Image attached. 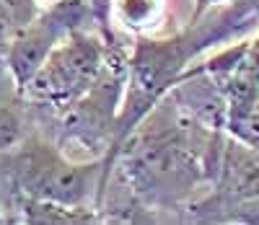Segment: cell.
<instances>
[{
    "label": "cell",
    "instance_id": "12",
    "mask_svg": "<svg viewBox=\"0 0 259 225\" xmlns=\"http://www.w3.org/2000/svg\"><path fill=\"white\" fill-rule=\"evenodd\" d=\"M0 222H13V220H11V212H8V207L3 205V199H0Z\"/></svg>",
    "mask_w": 259,
    "mask_h": 225
},
{
    "label": "cell",
    "instance_id": "7",
    "mask_svg": "<svg viewBox=\"0 0 259 225\" xmlns=\"http://www.w3.org/2000/svg\"><path fill=\"white\" fill-rule=\"evenodd\" d=\"M36 127L34 109L24 91L13 83L8 70L0 65V153L16 148Z\"/></svg>",
    "mask_w": 259,
    "mask_h": 225
},
{
    "label": "cell",
    "instance_id": "11",
    "mask_svg": "<svg viewBox=\"0 0 259 225\" xmlns=\"http://www.w3.org/2000/svg\"><path fill=\"white\" fill-rule=\"evenodd\" d=\"M16 34H18L16 21H13V16L8 13V8L3 6V0H0V65H3L6 50H8V44H11V39H13Z\"/></svg>",
    "mask_w": 259,
    "mask_h": 225
},
{
    "label": "cell",
    "instance_id": "8",
    "mask_svg": "<svg viewBox=\"0 0 259 225\" xmlns=\"http://www.w3.org/2000/svg\"><path fill=\"white\" fill-rule=\"evenodd\" d=\"M168 18V0H112L109 21L119 36H153L163 34Z\"/></svg>",
    "mask_w": 259,
    "mask_h": 225
},
{
    "label": "cell",
    "instance_id": "4",
    "mask_svg": "<svg viewBox=\"0 0 259 225\" xmlns=\"http://www.w3.org/2000/svg\"><path fill=\"white\" fill-rule=\"evenodd\" d=\"M127 36L117 41L96 83L62 114L47 122V134L65 155L75 161H104L114 148L119 106L127 83Z\"/></svg>",
    "mask_w": 259,
    "mask_h": 225
},
{
    "label": "cell",
    "instance_id": "5",
    "mask_svg": "<svg viewBox=\"0 0 259 225\" xmlns=\"http://www.w3.org/2000/svg\"><path fill=\"white\" fill-rule=\"evenodd\" d=\"M114 44L106 41L101 31L91 24V26H80L70 31L41 60L34 75L21 88L26 101L34 109L36 127L47 124L50 119L62 114L73 101H78L89 91L96 83V78L101 75Z\"/></svg>",
    "mask_w": 259,
    "mask_h": 225
},
{
    "label": "cell",
    "instance_id": "3",
    "mask_svg": "<svg viewBox=\"0 0 259 225\" xmlns=\"http://www.w3.org/2000/svg\"><path fill=\"white\" fill-rule=\"evenodd\" d=\"M101 168V158L75 161L65 155L41 127H34L16 148L0 153V199L6 207L24 197L62 207L96 210Z\"/></svg>",
    "mask_w": 259,
    "mask_h": 225
},
{
    "label": "cell",
    "instance_id": "9",
    "mask_svg": "<svg viewBox=\"0 0 259 225\" xmlns=\"http://www.w3.org/2000/svg\"><path fill=\"white\" fill-rule=\"evenodd\" d=\"M226 132L231 134V138H236V140H241V143H246V145L259 150V101L249 109V114L241 122H236Z\"/></svg>",
    "mask_w": 259,
    "mask_h": 225
},
{
    "label": "cell",
    "instance_id": "1",
    "mask_svg": "<svg viewBox=\"0 0 259 225\" xmlns=\"http://www.w3.org/2000/svg\"><path fill=\"white\" fill-rule=\"evenodd\" d=\"M226 138L221 127L200 119L174 94H166L127 134L112 161V173H119L133 207L187 212L210 192Z\"/></svg>",
    "mask_w": 259,
    "mask_h": 225
},
{
    "label": "cell",
    "instance_id": "6",
    "mask_svg": "<svg viewBox=\"0 0 259 225\" xmlns=\"http://www.w3.org/2000/svg\"><path fill=\"white\" fill-rule=\"evenodd\" d=\"M94 16L85 0H57L36 11V16L21 29L6 50L3 67L18 88H24L34 70L41 65L57 44L70 31L80 26H91ZM96 26V24H94Z\"/></svg>",
    "mask_w": 259,
    "mask_h": 225
},
{
    "label": "cell",
    "instance_id": "10",
    "mask_svg": "<svg viewBox=\"0 0 259 225\" xmlns=\"http://www.w3.org/2000/svg\"><path fill=\"white\" fill-rule=\"evenodd\" d=\"M85 3H89V8H91L94 24H96V29L101 31V36L109 41V44L119 41L122 36L112 29V21H109V6H112V0H85Z\"/></svg>",
    "mask_w": 259,
    "mask_h": 225
},
{
    "label": "cell",
    "instance_id": "2",
    "mask_svg": "<svg viewBox=\"0 0 259 225\" xmlns=\"http://www.w3.org/2000/svg\"><path fill=\"white\" fill-rule=\"evenodd\" d=\"M259 24V0H231L194 16L174 34L135 36L127 47V83L119 106L117 134L112 153L101 161V189L96 210L101 207L104 189L112 173V161L127 134L168 91L194 75V65L207 50L246 36ZM101 215V212H99Z\"/></svg>",
    "mask_w": 259,
    "mask_h": 225
},
{
    "label": "cell",
    "instance_id": "13",
    "mask_svg": "<svg viewBox=\"0 0 259 225\" xmlns=\"http://www.w3.org/2000/svg\"><path fill=\"white\" fill-rule=\"evenodd\" d=\"M47 3H57V0H39V6H47Z\"/></svg>",
    "mask_w": 259,
    "mask_h": 225
}]
</instances>
